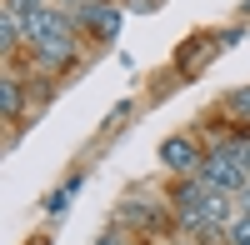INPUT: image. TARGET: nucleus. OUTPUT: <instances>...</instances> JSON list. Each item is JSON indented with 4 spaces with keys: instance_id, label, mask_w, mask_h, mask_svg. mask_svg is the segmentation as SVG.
I'll use <instances>...</instances> for the list:
<instances>
[{
    "instance_id": "obj_1",
    "label": "nucleus",
    "mask_w": 250,
    "mask_h": 245,
    "mask_svg": "<svg viewBox=\"0 0 250 245\" xmlns=\"http://www.w3.org/2000/svg\"><path fill=\"white\" fill-rule=\"evenodd\" d=\"M170 205H175V220L185 230H210V225H220V230H230V195L225 190H215L210 180H195V175H185L180 185L170 190Z\"/></svg>"
},
{
    "instance_id": "obj_2",
    "label": "nucleus",
    "mask_w": 250,
    "mask_h": 245,
    "mask_svg": "<svg viewBox=\"0 0 250 245\" xmlns=\"http://www.w3.org/2000/svg\"><path fill=\"white\" fill-rule=\"evenodd\" d=\"M75 15H65V10H35V15H25V40H30V50H35V60L40 65H65V60L75 55Z\"/></svg>"
},
{
    "instance_id": "obj_3",
    "label": "nucleus",
    "mask_w": 250,
    "mask_h": 245,
    "mask_svg": "<svg viewBox=\"0 0 250 245\" xmlns=\"http://www.w3.org/2000/svg\"><path fill=\"white\" fill-rule=\"evenodd\" d=\"M200 180H210V185L225 190V195H240V190L250 185V165H245V155H240V140H225L220 150L205 155Z\"/></svg>"
},
{
    "instance_id": "obj_4",
    "label": "nucleus",
    "mask_w": 250,
    "mask_h": 245,
    "mask_svg": "<svg viewBox=\"0 0 250 245\" xmlns=\"http://www.w3.org/2000/svg\"><path fill=\"white\" fill-rule=\"evenodd\" d=\"M160 160H165V170H175V175H200L205 170V150L190 135H170L160 145Z\"/></svg>"
},
{
    "instance_id": "obj_5",
    "label": "nucleus",
    "mask_w": 250,
    "mask_h": 245,
    "mask_svg": "<svg viewBox=\"0 0 250 245\" xmlns=\"http://www.w3.org/2000/svg\"><path fill=\"white\" fill-rule=\"evenodd\" d=\"M75 25L90 30L95 40H115V30H120V10L105 5V0H85V5H75Z\"/></svg>"
},
{
    "instance_id": "obj_6",
    "label": "nucleus",
    "mask_w": 250,
    "mask_h": 245,
    "mask_svg": "<svg viewBox=\"0 0 250 245\" xmlns=\"http://www.w3.org/2000/svg\"><path fill=\"white\" fill-rule=\"evenodd\" d=\"M0 115H5V120H15V115H20V85H15V75L0 80Z\"/></svg>"
},
{
    "instance_id": "obj_7",
    "label": "nucleus",
    "mask_w": 250,
    "mask_h": 245,
    "mask_svg": "<svg viewBox=\"0 0 250 245\" xmlns=\"http://www.w3.org/2000/svg\"><path fill=\"white\" fill-rule=\"evenodd\" d=\"M230 245H250V210H240L230 220Z\"/></svg>"
},
{
    "instance_id": "obj_8",
    "label": "nucleus",
    "mask_w": 250,
    "mask_h": 245,
    "mask_svg": "<svg viewBox=\"0 0 250 245\" xmlns=\"http://www.w3.org/2000/svg\"><path fill=\"white\" fill-rule=\"evenodd\" d=\"M45 5H50V0H5V10H15V15H35Z\"/></svg>"
},
{
    "instance_id": "obj_9",
    "label": "nucleus",
    "mask_w": 250,
    "mask_h": 245,
    "mask_svg": "<svg viewBox=\"0 0 250 245\" xmlns=\"http://www.w3.org/2000/svg\"><path fill=\"white\" fill-rule=\"evenodd\" d=\"M225 105H230L235 115H250V90H235L230 100H225Z\"/></svg>"
},
{
    "instance_id": "obj_10",
    "label": "nucleus",
    "mask_w": 250,
    "mask_h": 245,
    "mask_svg": "<svg viewBox=\"0 0 250 245\" xmlns=\"http://www.w3.org/2000/svg\"><path fill=\"white\" fill-rule=\"evenodd\" d=\"M95 245H125V235H120V230H110V235H100Z\"/></svg>"
},
{
    "instance_id": "obj_11",
    "label": "nucleus",
    "mask_w": 250,
    "mask_h": 245,
    "mask_svg": "<svg viewBox=\"0 0 250 245\" xmlns=\"http://www.w3.org/2000/svg\"><path fill=\"white\" fill-rule=\"evenodd\" d=\"M235 200H240V210H250V185H245V190H240Z\"/></svg>"
},
{
    "instance_id": "obj_12",
    "label": "nucleus",
    "mask_w": 250,
    "mask_h": 245,
    "mask_svg": "<svg viewBox=\"0 0 250 245\" xmlns=\"http://www.w3.org/2000/svg\"><path fill=\"white\" fill-rule=\"evenodd\" d=\"M240 155H245V165H250V140H240Z\"/></svg>"
},
{
    "instance_id": "obj_13",
    "label": "nucleus",
    "mask_w": 250,
    "mask_h": 245,
    "mask_svg": "<svg viewBox=\"0 0 250 245\" xmlns=\"http://www.w3.org/2000/svg\"><path fill=\"white\" fill-rule=\"evenodd\" d=\"M65 5H85V0H65Z\"/></svg>"
}]
</instances>
